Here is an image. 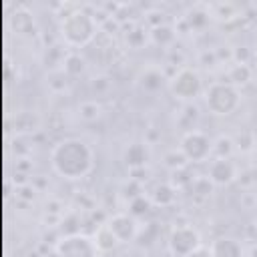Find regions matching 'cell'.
Here are the masks:
<instances>
[{
	"label": "cell",
	"mask_w": 257,
	"mask_h": 257,
	"mask_svg": "<svg viewBox=\"0 0 257 257\" xmlns=\"http://www.w3.org/2000/svg\"><path fill=\"white\" fill-rule=\"evenodd\" d=\"M78 110H80V118H84V120H94V118H98V114H100V104H98L96 100H86V102H82V104L78 106Z\"/></svg>",
	"instance_id": "19"
},
{
	"label": "cell",
	"mask_w": 257,
	"mask_h": 257,
	"mask_svg": "<svg viewBox=\"0 0 257 257\" xmlns=\"http://www.w3.org/2000/svg\"><path fill=\"white\" fill-rule=\"evenodd\" d=\"M56 257H98L100 251L92 237L84 233H68L54 245Z\"/></svg>",
	"instance_id": "4"
},
{
	"label": "cell",
	"mask_w": 257,
	"mask_h": 257,
	"mask_svg": "<svg viewBox=\"0 0 257 257\" xmlns=\"http://www.w3.org/2000/svg\"><path fill=\"white\" fill-rule=\"evenodd\" d=\"M151 205H153V203H151V199H149V197H145V195H137V197H133V199H131L128 209H131V215H133V217H141V215L149 213Z\"/></svg>",
	"instance_id": "16"
},
{
	"label": "cell",
	"mask_w": 257,
	"mask_h": 257,
	"mask_svg": "<svg viewBox=\"0 0 257 257\" xmlns=\"http://www.w3.org/2000/svg\"><path fill=\"white\" fill-rule=\"evenodd\" d=\"M139 84L147 92H157L163 86V72L157 70V68H147V70H143V74L139 78Z\"/></svg>",
	"instance_id": "14"
},
{
	"label": "cell",
	"mask_w": 257,
	"mask_h": 257,
	"mask_svg": "<svg viewBox=\"0 0 257 257\" xmlns=\"http://www.w3.org/2000/svg\"><path fill=\"white\" fill-rule=\"evenodd\" d=\"M92 239H94V243H96V247H98L100 253H108V251H112V249L118 245V241H116V237L112 235V231L108 229V225L98 227V231H94Z\"/></svg>",
	"instance_id": "13"
},
{
	"label": "cell",
	"mask_w": 257,
	"mask_h": 257,
	"mask_svg": "<svg viewBox=\"0 0 257 257\" xmlns=\"http://www.w3.org/2000/svg\"><path fill=\"white\" fill-rule=\"evenodd\" d=\"M255 48H257V44H255Z\"/></svg>",
	"instance_id": "22"
},
{
	"label": "cell",
	"mask_w": 257,
	"mask_h": 257,
	"mask_svg": "<svg viewBox=\"0 0 257 257\" xmlns=\"http://www.w3.org/2000/svg\"><path fill=\"white\" fill-rule=\"evenodd\" d=\"M231 151H233V141H231V137L221 135L217 141H213V155H215V157L229 159Z\"/></svg>",
	"instance_id": "18"
},
{
	"label": "cell",
	"mask_w": 257,
	"mask_h": 257,
	"mask_svg": "<svg viewBox=\"0 0 257 257\" xmlns=\"http://www.w3.org/2000/svg\"><path fill=\"white\" fill-rule=\"evenodd\" d=\"M151 159V151L147 147V143H141V141H135L131 143L124 153H122V161L124 165L131 169V171H139V169H145V165L149 163Z\"/></svg>",
	"instance_id": "10"
},
{
	"label": "cell",
	"mask_w": 257,
	"mask_h": 257,
	"mask_svg": "<svg viewBox=\"0 0 257 257\" xmlns=\"http://www.w3.org/2000/svg\"><path fill=\"white\" fill-rule=\"evenodd\" d=\"M169 88H171L173 96H177L179 100H191V98L199 96V92L203 90V84H201V76L197 70L181 68L169 80Z\"/></svg>",
	"instance_id": "7"
},
{
	"label": "cell",
	"mask_w": 257,
	"mask_h": 257,
	"mask_svg": "<svg viewBox=\"0 0 257 257\" xmlns=\"http://www.w3.org/2000/svg\"><path fill=\"white\" fill-rule=\"evenodd\" d=\"M181 153L189 163H203L213 155V141L199 128L187 131L181 139Z\"/></svg>",
	"instance_id": "5"
},
{
	"label": "cell",
	"mask_w": 257,
	"mask_h": 257,
	"mask_svg": "<svg viewBox=\"0 0 257 257\" xmlns=\"http://www.w3.org/2000/svg\"><path fill=\"white\" fill-rule=\"evenodd\" d=\"M50 165L56 175L64 179H82L94 165V153L88 143L76 137L58 141L50 151Z\"/></svg>",
	"instance_id": "1"
},
{
	"label": "cell",
	"mask_w": 257,
	"mask_h": 257,
	"mask_svg": "<svg viewBox=\"0 0 257 257\" xmlns=\"http://www.w3.org/2000/svg\"><path fill=\"white\" fill-rule=\"evenodd\" d=\"M60 34L70 46H86L96 34V20L86 10H70L60 20Z\"/></svg>",
	"instance_id": "2"
},
{
	"label": "cell",
	"mask_w": 257,
	"mask_h": 257,
	"mask_svg": "<svg viewBox=\"0 0 257 257\" xmlns=\"http://www.w3.org/2000/svg\"><path fill=\"white\" fill-rule=\"evenodd\" d=\"M167 247L173 257H185V255L193 253L197 247H201V235L191 225H177L169 233Z\"/></svg>",
	"instance_id": "6"
},
{
	"label": "cell",
	"mask_w": 257,
	"mask_h": 257,
	"mask_svg": "<svg viewBox=\"0 0 257 257\" xmlns=\"http://www.w3.org/2000/svg\"><path fill=\"white\" fill-rule=\"evenodd\" d=\"M62 64H64V72L70 76H78L80 72H84V60L78 54H68L62 60Z\"/></svg>",
	"instance_id": "17"
},
{
	"label": "cell",
	"mask_w": 257,
	"mask_h": 257,
	"mask_svg": "<svg viewBox=\"0 0 257 257\" xmlns=\"http://www.w3.org/2000/svg\"><path fill=\"white\" fill-rule=\"evenodd\" d=\"M185 257H213L211 255V251H209V247H197L193 253H189V255H185Z\"/></svg>",
	"instance_id": "20"
},
{
	"label": "cell",
	"mask_w": 257,
	"mask_h": 257,
	"mask_svg": "<svg viewBox=\"0 0 257 257\" xmlns=\"http://www.w3.org/2000/svg\"><path fill=\"white\" fill-rule=\"evenodd\" d=\"M247 80H251V68L245 62H237L229 72V82L239 86V84H245Z\"/></svg>",
	"instance_id": "15"
},
{
	"label": "cell",
	"mask_w": 257,
	"mask_h": 257,
	"mask_svg": "<svg viewBox=\"0 0 257 257\" xmlns=\"http://www.w3.org/2000/svg\"><path fill=\"white\" fill-rule=\"evenodd\" d=\"M151 203L153 205H159V207H169L175 203L177 199V187L171 185V183H159L155 185V189L151 191Z\"/></svg>",
	"instance_id": "12"
},
{
	"label": "cell",
	"mask_w": 257,
	"mask_h": 257,
	"mask_svg": "<svg viewBox=\"0 0 257 257\" xmlns=\"http://www.w3.org/2000/svg\"><path fill=\"white\" fill-rule=\"evenodd\" d=\"M235 165L231 159H221V157H215L211 163H209V181L217 187H225L229 185L233 179H235Z\"/></svg>",
	"instance_id": "9"
},
{
	"label": "cell",
	"mask_w": 257,
	"mask_h": 257,
	"mask_svg": "<svg viewBox=\"0 0 257 257\" xmlns=\"http://www.w3.org/2000/svg\"><path fill=\"white\" fill-rule=\"evenodd\" d=\"M106 225H108V229L112 231V235L116 237L118 243H131L139 235V223H137V219L133 215H126V213L112 215Z\"/></svg>",
	"instance_id": "8"
},
{
	"label": "cell",
	"mask_w": 257,
	"mask_h": 257,
	"mask_svg": "<svg viewBox=\"0 0 257 257\" xmlns=\"http://www.w3.org/2000/svg\"><path fill=\"white\" fill-rule=\"evenodd\" d=\"M209 251L213 257H243V247L233 237H217Z\"/></svg>",
	"instance_id": "11"
},
{
	"label": "cell",
	"mask_w": 257,
	"mask_h": 257,
	"mask_svg": "<svg viewBox=\"0 0 257 257\" xmlns=\"http://www.w3.org/2000/svg\"><path fill=\"white\" fill-rule=\"evenodd\" d=\"M251 257H257V245L251 249Z\"/></svg>",
	"instance_id": "21"
},
{
	"label": "cell",
	"mask_w": 257,
	"mask_h": 257,
	"mask_svg": "<svg viewBox=\"0 0 257 257\" xmlns=\"http://www.w3.org/2000/svg\"><path fill=\"white\" fill-rule=\"evenodd\" d=\"M205 104L211 114L217 116H229L233 114L241 104V92L235 84L229 80H217L211 82L205 90Z\"/></svg>",
	"instance_id": "3"
}]
</instances>
